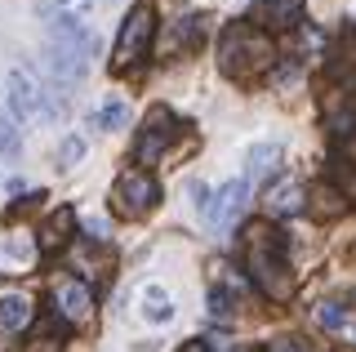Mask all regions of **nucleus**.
<instances>
[{
    "label": "nucleus",
    "mask_w": 356,
    "mask_h": 352,
    "mask_svg": "<svg viewBox=\"0 0 356 352\" xmlns=\"http://www.w3.org/2000/svg\"><path fill=\"white\" fill-rule=\"evenodd\" d=\"M200 36H205V14H187L178 23V49H192Z\"/></svg>",
    "instance_id": "obj_19"
},
{
    "label": "nucleus",
    "mask_w": 356,
    "mask_h": 352,
    "mask_svg": "<svg viewBox=\"0 0 356 352\" xmlns=\"http://www.w3.org/2000/svg\"><path fill=\"white\" fill-rule=\"evenodd\" d=\"M81 152H85V143H81V138H63L58 157H63V165H76V161H81Z\"/></svg>",
    "instance_id": "obj_22"
},
{
    "label": "nucleus",
    "mask_w": 356,
    "mask_h": 352,
    "mask_svg": "<svg viewBox=\"0 0 356 352\" xmlns=\"http://www.w3.org/2000/svg\"><path fill=\"white\" fill-rule=\"evenodd\" d=\"M152 36H156V9L152 5H134V14L125 18L120 40H116V67H129V63L147 58Z\"/></svg>",
    "instance_id": "obj_3"
},
{
    "label": "nucleus",
    "mask_w": 356,
    "mask_h": 352,
    "mask_svg": "<svg viewBox=\"0 0 356 352\" xmlns=\"http://www.w3.org/2000/svg\"><path fill=\"white\" fill-rule=\"evenodd\" d=\"M170 138H174V116L165 107H152L147 125H143V138H138V161H156Z\"/></svg>",
    "instance_id": "obj_7"
},
{
    "label": "nucleus",
    "mask_w": 356,
    "mask_h": 352,
    "mask_svg": "<svg viewBox=\"0 0 356 352\" xmlns=\"http://www.w3.org/2000/svg\"><path fill=\"white\" fill-rule=\"evenodd\" d=\"M272 40L263 36V27L254 23H232L218 40V67L232 76V81H259V76L272 67Z\"/></svg>",
    "instance_id": "obj_1"
},
{
    "label": "nucleus",
    "mask_w": 356,
    "mask_h": 352,
    "mask_svg": "<svg viewBox=\"0 0 356 352\" xmlns=\"http://www.w3.org/2000/svg\"><path fill=\"white\" fill-rule=\"evenodd\" d=\"M245 196H250V179H232L227 188L218 192V201H209V218H214L218 232H227L236 223V214L245 210Z\"/></svg>",
    "instance_id": "obj_6"
},
{
    "label": "nucleus",
    "mask_w": 356,
    "mask_h": 352,
    "mask_svg": "<svg viewBox=\"0 0 356 352\" xmlns=\"http://www.w3.org/2000/svg\"><path fill=\"white\" fill-rule=\"evenodd\" d=\"M143 299H147V307H143V312H147V321H170V317H174V303H170V294H165L161 285H147V290H143Z\"/></svg>",
    "instance_id": "obj_16"
},
{
    "label": "nucleus",
    "mask_w": 356,
    "mask_h": 352,
    "mask_svg": "<svg viewBox=\"0 0 356 352\" xmlns=\"http://www.w3.org/2000/svg\"><path fill=\"white\" fill-rule=\"evenodd\" d=\"M272 352H307V348H298L294 339H276V348H272Z\"/></svg>",
    "instance_id": "obj_25"
},
{
    "label": "nucleus",
    "mask_w": 356,
    "mask_h": 352,
    "mask_svg": "<svg viewBox=\"0 0 356 352\" xmlns=\"http://www.w3.org/2000/svg\"><path fill=\"white\" fill-rule=\"evenodd\" d=\"M89 303H94V294H89V285H85V281H76V277H58V281H54V307H58L67 321L85 317V312H89Z\"/></svg>",
    "instance_id": "obj_8"
},
{
    "label": "nucleus",
    "mask_w": 356,
    "mask_h": 352,
    "mask_svg": "<svg viewBox=\"0 0 356 352\" xmlns=\"http://www.w3.org/2000/svg\"><path fill=\"white\" fill-rule=\"evenodd\" d=\"M254 18H259L263 27H272V31H289V27L303 23V0H259ZM259 23H254V27H259Z\"/></svg>",
    "instance_id": "obj_9"
},
{
    "label": "nucleus",
    "mask_w": 356,
    "mask_h": 352,
    "mask_svg": "<svg viewBox=\"0 0 356 352\" xmlns=\"http://www.w3.org/2000/svg\"><path fill=\"white\" fill-rule=\"evenodd\" d=\"M94 125H103V129H125V125H129V107L120 103V98H111V103H103V107H98Z\"/></svg>",
    "instance_id": "obj_17"
},
{
    "label": "nucleus",
    "mask_w": 356,
    "mask_h": 352,
    "mask_svg": "<svg viewBox=\"0 0 356 352\" xmlns=\"http://www.w3.org/2000/svg\"><path fill=\"white\" fill-rule=\"evenodd\" d=\"M209 312H214V317H227V312H232L227 290H214V294H209Z\"/></svg>",
    "instance_id": "obj_23"
},
{
    "label": "nucleus",
    "mask_w": 356,
    "mask_h": 352,
    "mask_svg": "<svg viewBox=\"0 0 356 352\" xmlns=\"http://www.w3.org/2000/svg\"><path fill=\"white\" fill-rule=\"evenodd\" d=\"M72 223H76V214H72V210L49 214V223L40 227V250H63V246H67V237H72Z\"/></svg>",
    "instance_id": "obj_13"
},
{
    "label": "nucleus",
    "mask_w": 356,
    "mask_h": 352,
    "mask_svg": "<svg viewBox=\"0 0 356 352\" xmlns=\"http://www.w3.org/2000/svg\"><path fill=\"white\" fill-rule=\"evenodd\" d=\"M156 179L152 174H143V170H129V174H120V183H116V210L125 214V218H143L156 205Z\"/></svg>",
    "instance_id": "obj_5"
},
{
    "label": "nucleus",
    "mask_w": 356,
    "mask_h": 352,
    "mask_svg": "<svg viewBox=\"0 0 356 352\" xmlns=\"http://www.w3.org/2000/svg\"><path fill=\"white\" fill-rule=\"evenodd\" d=\"M241 250H245V263H250L254 281H259L276 303L294 294V277H289L285 255H281V237L267 232V223H250V227H245Z\"/></svg>",
    "instance_id": "obj_2"
},
{
    "label": "nucleus",
    "mask_w": 356,
    "mask_h": 352,
    "mask_svg": "<svg viewBox=\"0 0 356 352\" xmlns=\"http://www.w3.org/2000/svg\"><path fill=\"white\" fill-rule=\"evenodd\" d=\"M40 18H44V27H49V40H63V45H72L85 63L98 54V36H94V31H89L76 14H63V9H44Z\"/></svg>",
    "instance_id": "obj_4"
},
{
    "label": "nucleus",
    "mask_w": 356,
    "mask_h": 352,
    "mask_svg": "<svg viewBox=\"0 0 356 352\" xmlns=\"http://www.w3.org/2000/svg\"><path fill=\"white\" fill-rule=\"evenodd\" d=\"M343 196L334 192V188H312L307 192V201H303V210L312 214V218H334V214H343Z\"/></svg>",
    "instance_id": "obj_14"
},
{
    "label": "nucleus",
    "mask_w": 356,
    "mask_h": 352,
    "mask_svg": "<svg viewBox=\"0 0 356 352\" xmlns=\"http://www.w3.org/2000/svg\"><path fill=\"white\" fill-rule=\"evenodd\" d=\"M303 201H307V192L298 179H281L276 188H267V214H276V218L303 214Z\"/></svg>",
    "instance_id": "obj_10"
},
{
    "label": "nucleus",
    "mask_w": 356,
    "mask_h": 352,
    "mask_svg": "<svg viewBox=\"0 0 356 352\" xmlns=\"http://www.w3.org/2000/svg\"><path fill=\"white\" fill-rule=\"evenodd\" d=\"M334 179H339V188H334V192L356 201V165L352 161H339V165H334Z\"/></svg>",
    "instance_id": "obj_21"
},
{
    "label": "nucleus",
    "mask_w": 356,
    "mask_h": 352,
    "mask_svg": "<svg viewBox=\"0 0 356 352\" xmlns=\"http://www.w3.org/2000/svg\"><path fill=\"white\" fill-rule=\"evenodd\" d=\"M44 63H49V72L58 81H81L85 76V58L72 45H63V40H44Z\"/></svg>",
    "instance_id": "obj_11"
},
{
    "label": "nucleus",
    "mask_w": 356,
    "mask_h": 352,
    "mask_svg": "<svg viewBox=\"0 0 356 352\" xmlns=\"http://www.w3.org/2000/svg\"><path fill=\"white\" fill-rule=\"evenodd\" d=\"M245 161H250V174H267L281 161V147H276V143H254V147L245 152Z\"/></svg>",
    "instance_id": "obj_15"
},
{
    "label": "nucleus",
    "mask_w": 356,
    "mask_h": 352,
    "mask_svg": "<svg viewBox=\"0 0 356 352\" xmlns=\"http://www.w3.org/2000/svg\"><path fill=\"white\" fill-rule=\"evenodd\" d=\"M0 152L5 157H22V129L9 120V112H0Z\"/></svg>",
    "instance_id": "obj_18"
},
{
    "label": "nucleus",
    "mask_w": 356,
    "mask_h": 352,
    "mask_svg": "<svg viewBox=\"0 0 356 352\" xmlns=\"http://www.w3.org/2000/svg\"><path fill=\"white\" fill-rule=\"evenodd\" d=\"M85 237L89 241H103L107 237V223H103V218H89V223H85Z\"/></svg>",
    "instance_id": "obj_24"
},
{
    "label": "nucleus",
    "mask_w": 356,
    "mask_h": 352,
    "mask_svg": "<svg viewBox=\"0 0 356 352\" xmlns=\"http://www.w3.org/2000/svg\"><path fill=\"white\" fill-rule=\"evenodd\" d=\"M58 5H67V0H58Z\"/></svg>",
    "instance_id": "obj_27"
},
{
    "label": "nucleus",
    "mask_w": 356,
    "mask_h": 352,
    "mask_svg": "<svg viewBox=\"0 0 356 352\" xmlns=\"http://www.w3.org/2000/svg\"><path fill=\"white\" fill-rule=\"evenodd\" d=\"M316 321L325 326V330H343V326H348V307H343V303H321L316 307Z\"/></svg>",
    "instance_id": "obj_20"
},
{
    "label": "nucleus",
    "mask_w": 356,
    "mask_h": 352,
    "mask_svg": "<svg viewBox=\"0 0 356 352\" xmlns=\"http://www.w3.org/2000/svg\"><path fill=\"white\" fill-rule=\"evenodd\" d=\"M183 352H209V348H205V344H187Z\"/></svg>",
    "instance_id": "obj_26"
},
{
    "label": "nucleus",
    "mask_w": 356,
    "mask_h": 352,
    "mask_svg": "<svg viewBox=\"0 0 356 352\" xmlns=\"http://www.w3.org/2000/svg\"><path fill=\"white\" fill-rule=\"evenodd\" d=\"M31 326V299L27 294H0V330L5 335H22Z\"/></svg>",
    "instance_id": "obj_12"
}]
</instances>
